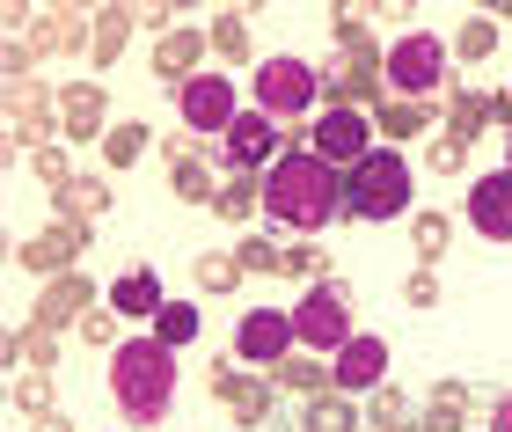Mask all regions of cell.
<instances>
[{
	"instance_id": "cell-1",
	"label": "cell",
	"mask_w": 512,
	"mask_h": 432,
	"mask_svg": "<svg viewBox=\"0 0 512 432\" xmlns=\"http://www.w3.org/2000/svg\"><path fill=\"white\" fill-rule=\"evenodd\" d=\"M264 213L278 227H293V235H322L330 220H352L344 213V176L330 162H315V154H278L264 169Z\"/></svg>"
},
{
	"instance_id": "cell-2",
	"label": "cell",
	"mask_w": 512,
	"mask_h": 432,
	"mask_svg": "<svg viewBox=\"0 0 512 432\" xmlns=\"http://www.w3.org/2000/svg\"><path fill=\"white\" fill-rule=\"evenodd\" d=\"M110 403H118V418L132 432H154L176 411V345H161L154 330L125 337V345L110 352Z\"/></svg>"
},
{
	"instance_id": "cell-3",
	"label": "cell",
	"mask_w": 512,
	"mask_h": 432,
	"mask_svg": "<svg viewBox=\"0 0 512 432\" xmlns=\"http://www.w3.org/2000/svg\"><path fill=\"white\" fill-rule=\"evenodd\" d=\"M344 213L352 220H403L410 213V162L395 147H374L344 169Z\"/></svg>"
},
{
	"instance_id": "cell-4",
	"label": "cell",
	"mask_w": 512,
	"mask_h": 432,
	"mask_svg": "<svg viewBox=\"0 0 512 432\" xmlns=\"http://www.w3.org/2000/svg\"><path fill=\"white\" fill-rule=\"evenodd\" d=\"M315 88L330 110H374L388 103V52H330L315 66Z\"/></svg>"
},
{
	"instance_id": "cell-5",
	"label": "cell",
	"mask_w": 512,
	"mask_h": 432,
	"mask_svg": "<svg viewBox=\"0 0 512 432\" xmlns=\"http://www.w3.org/2000/svg\"><path fill=\"white\" fill-rule=\"evenodd\" d=\"M293 337H300V345H308V352H344V345H352V286H308V293H300V308H293Z\"/></svg>"
},
{
	"instance_id": "cell-6",
	"label": "cell",
	"mask_w": 512,
	"mask_h": 432,
	"mask_svg": "<svg viewBox=\"0 0 512 432\" xmlns=\"http://www.w3.org/2000/svg\"><path fill=\"white\" fill-rule=\"evenodd\" d=\"M439 88H447V44H439L432 30L395 37V52H388V96H403V103H432Z\"/></svg>"
},
{
	"instance_id": "cell-7",
	"label": "cell",
	"mask_w": 512,
	"mask_h": 432,
	"mask_svg": "<svg viewBox=\"0 0 512 432\" xmlns=\"http://www.w3.org/2000/svg\"><path fill=\"white\" fill-rule=\"evenodd\" d=\"M308 103H322V88H315V66H308V59L278 52V59L256 66V110H264V118L300 125V110H308Z\"/></svg>"
},
{
	"instance_id": "cell-8",
	"label": "cell",
	"mask_w": 512,
	"mask_h": 432,
	"mask_svg": "<svg viewBox=\"0 0 512 432\" xmlns=\"http://www.w3.org/2000/svg\"><path fill=\"white\" fill-rule=\"evenodd\" d=\"M205 389H213V403H220L242 432H264V425L278 418V381H271V374H242V367H227V359H213Z\"/></svg>"
},
{
	"instance_id": "cell-9",
	"label": "cell",
	"mask_w": 512,
	"mask_h": 432,
	"mask_svg": "<svg viewBox=\"0 0 512 432\" xmlns=\"http://www.w3.org/2000/svg\"><path fill=\"white\" fill-rule=\"evenodd\" d=\"M205 162L227 169V176H264L278 162V118H264V110H242L235 125H227V140L205 147Z\"/></svg>"
},
{
	"instance_id": "cell-10",
	"label": "cell",
	"mask_w": 512,
	"mask_h": 432,
	"mask_svg": "<svg viewBox=\"0 0 512 432\" xmlns=\"http://www.w3.org/2000/svg\"><path fill=\"white\" fill-rule=\"evenodd\" d=\"M52 140H66L59 132V96L44 81H15L8 88V154H37Z\"/></svg>"
},
{
	"instance_id": "cell-11",
	"label": "cell",
	"mask_w": 512,
	"mask_h": 432,
	"mask_svg": "<svg viewBox=\"0 0 512 432\" xmlns=\"http://www.w3.org/2000/svg\"><path fill=\"white\" fill-rule=\"evenodd\" d=\"M374 147L381 140H374V118H366V110H322L315 132H308V154H315V162H330L337 176L352 169V162H366Z\"/></svg>"
},
{
	"instance_id": "cell-12",
	"label": "cell",
	"mask_w": 512,
	"mask_h": 432,
	"mask_svg": "<svg viewBox=\"0 0 512 432\" xmlns=\"http://www.w3.org/2000/svg\"><path fill=\"white\" fill-rule=\"evenodd\" d=\"M176 118H183V132H213V140H227V125L242 118L235 81H227V74H198V81H183V88H176Z\"/></svg>"
},
{
	"instance_id": "cell-13",
	"label": "cell",
	"mask_w": 512,
	"mask_h": 432,
	"mask_svg": "<svg viewBox=\"0 0 512 432\" xmlns=\"http://www.w3.org/2000/svg\"><path fill=\"white\" fill-rule=\"evenodd\" d=\"M96 249V227H44V235L30 242H15V264L22 271H37V279H66V271H81V257Z\"/></svg>"
},
{
	"instance_id": "cell-14",
	"label": "cell",
	"mask_w": 512,
	"mask_h": 432,
	"mask_svg": "<svg viewBox=\"0 0 512 432\" xmlns=\"http://www.w3.org/2000/svg\"><path fill=\"white\" fill-rule=\"evenodd\" d=\"M286 352H300V337H293V315H278V308H249L242 315V330H235V359L256 374H271Z\"/></svg>"
},
{
	"instance_id": "cell-15",
	"label": "cell",
	"mask_w": 512,
	"mask_h": 432,
	"mask_svg": "<svg viewBox=\"0 0 512 432\" xmlns=\"http://www.w3.org/2000/svg\"><path fill=\"white\" fill-rule=\"evenodd\" d=\"M96 44V8H37L30 15V52L37 59H74Z\"/></svg>"
},
{
	"instance_id": "cell-16",
	"label": "cell",
	"mask_w": 512,
	"mask_h": 432,
	"mask_svg": "<svg viewBox=\"0 0 512 432\" xmlns=\"http://www.w3.org/2000/svg\"><path fill=\"white\" fill-rule=\"evenodd\" d=\"M103 293L88 271H66V279H44V301L30 308V323H52V330H81V315H96Z\"/></svg>"
},
{
	"instance_id": "cell-17",
	"label": "cell",
	"mask_w": 512,
	"mask_h": 432,
	"mask_svg": "<svg viewBox=\"0 0 512 432\" xmlns=\"http://www.w3.org/2000/svg\"><path fill=\"white\" fill-rule=\"evenodd\" d=\"M381 381H388V345H381L374 330H359L352 345L330 359V389H344V396H374Z\"/></svg>"
},
{
	"instance_id": "cell-18",
	"label": "cell",
	"mask_w": 512,
	"mask_h": 432,
	"mask_svg": "<svg viewBox=\"0 0 512 432\" xmlns=\"http://www.w3.org/2000/svg\"><path fill=\"white\" fill-rule=\"evenodd\" d=\"M59 132H66V140H96L103 147V132H110V88L103 81H66L59 88Z\"/></svg>"
},
{
	"instance_id": "cell-19",
	"label": "cell",
	"mask_w": 512,
	"mask_h": 432,
	"mask_svg": "<svg viewBox=\"0 0 512 432\" xmlns=\"http://www.w3.org/2000/svg\"><path fill=\"white\" fill-rule=\"evenodd\" d=\"M469 227L483 242H512V169H491L469 184Z\"/></svg>"
},
{
	"instance_id": "cell-20",
	"label": "cell",
	"mask_w": 512,
	"mask_h": 432,
	"mask_svg": "<svg viewBox=\"0 0 512 432\" xmlns=\"http://www.w3.org/2000/svg\"><path fill=\"white\" fill-rule=\"evenodd\" d=\"M205 52H213V44H205V30H191V22H176L169 37H154V81H169V88H183V81H198L205 74Z\"/></svg>"
},
{
	"instance_id": "cell-21",
	"label": "cell",
	"mask_w": 512,
	"mask_h": 432,
	"mask_svg": "<svg viewBox=\"0 0 512 432\" xmlns=\"http://www.w3.org/2000/svg\"><path fill=\"white\" fill-rule=\"evenodd\" d=\"M161 308H169V293H161V271H154V264L110 279V315H125V323H154Z\"/></svg>"
},
{
	"instance_id": "cell-22",
	"label": "cell",
	"mask_w": 512,
	"mask_h": 432,
	"mask_svg": "<svg viewBox=\"0 0 512 432\" xmlns=\"http://www.w3.org/2000/svg\"><path fill=\"white\" fill-rule=\"evenodd\" d=\"M52 213L66 227H103L110 220V184H103V176H74L66 191H52Z\"/></svg>"
},
{
	"instance_id": "cell-23",
	"label": "cell",
	"mask_w": 512,
	"mask_h": 432,
	"mask_svg": "<svg viewBox=\"0 0 512 432\" xmlns=\"http://www.w3.org/2000/svg\"><path fill=\"white\" fill-rule=\"evenodd\" d=\"M8 367L52 374V367H59V330H52V323H15V330H8Z\"/></svg>"
},
{
	"instance_id": "cell-24",
	"label": "cell",
	"mask_w": 512,
	"mask_h": 432,
	"mask_svg": "<svg viewBox=\"0 0 512 432\" xmlns=\"http://www.w3.org/2000/svg\"><path fill=\"white\" fill-rule=\"evenodd\" d=\"M374 118V140H417V132H432L439 125V103H403V96H388L366 110Z\"/></svg>"
},
{
	"instance_id": "cell-25",
	"label": "cell",
	"mask_w": 512,
	"mask_h": 432,
	"mask_svg": "<svg viewBox=\"0 0 512 432\" xmlns=\"http://www.w3.org/2000/svg\"><path fill=\"white\" fill-rule=\"evenodd\" d=\"M205 44L220 52V66H249V52H256V44H249V15L242 8H220L213 22H205Z\"/></svg>"
},
{
	"instance_id": "cell-26",
	"label": "cell",
	"mask_w": 512,
	"mask_h": 432,
	"mask_svg": "<svg viewBox=\"0 0 512 432\" xmlns=\"http://www.w3.org/2000/svg\"><path fill=\"white\" fill-rule=\"evenodd\" d=\"M132 30H139V8H96V44H88V59L118 66V52L132 44Z\"/></svg>"
},
{
	"instance_id": "cell-27",
	"label": "cell",
	"mask_w": 512,
	"mask_h": 432,
	"mask_svg": "<svg viewBox=\"0 0 512 432\" xmlns=\"http://www.w3.org/2000/svg\"><path fill=\"white\" fill-rule=\"evenodd\" d=\"M300 432H359V403L344 389H322V396H308V411H300Z\"/></svg>"
},
{
	"instance_id": "cell-28",
	"label": "cell",
	"mask_w": 512,
	"mask_h": 432,
	"mask_svg": "<svg viewBox=\"0 0 512 432\" xmlns=\"http://www.w3.org/2000/svg\"><path fill=\"white\" fill-rule=\"evenodd\" d=\"M271 381H278V396H322V389H330V367H322L315 352H286L271 367Z\"/></svg>"
},
{
	"instance_id": "cell-29",
	"label": "cell",
	"mask_w": 512,
	"mask_h": 432,
	"mask_svg": "<svg viewBox=\"0 0 512 432\" xmlns=\"http://www.w3.org/2000/svg\"><path fill=\"white\" fill-rule=\"evenodd\" d=\"M191 279H198V293H220V301H227V293H235V286L249 279V271H242L235 249H205V257L191 264Z\"/></svg>"
},
{
	"instance_id": "cell-30",
	"label": "cell",
	"mask_w": 512,
	"mask_h": 432,
	"mask_svg": "<svg viewBox=\"0 0 512 432\" xmlns=\"http://www.w3.org/2000/svg\"><path fill=\"white\" fill-rule=\"evenodd\" d=\"M147 147H154V132L139 125V118H118V125L103 132V162H110V169H132V162H147Z\"/></svg>"
},
{
	"instance_id": "cell-31",
	"label": "cell",
	"mask_w": 512,
	"mask_h": 432,
	"mask_svg": "<svg viewBox=\"0 0 512 432\" xmlns=\"http://www.w3.org/2000/svg\"><path fill=\"white\" fill-rule=\"evenodd\" d=\"M439 132H454V140H483V96H476V88L469 81H454V96H447V125H439Z\"/></svg>"
},
{
	"instance_id": "cell-32",
	"label": "cell",
	"mask_w": 512,
	"mask_h": 432,
	"mask_svg": "<svg viewBox=\"0 0 512 432\" xmlns=\"http://www.w3.org/2000/svg\"><path fill=\"white\" fill-rule=\"evenodd\" d=\"M169 184H176L183 206H220V169L213 162H183V169H169Z\"/></svg>"
},
{
	"instance_id": "cell-33",
	"label": "cell",
	"mask_w": 512,
	"mask_h": 432,
	"mask_svg": "<svg viewBox=\"0 0 512 432\" xmlns=\"http://www.w3.org/2000/svg\"><path fill=\"white\" fill-rule=\"evenodd\" d=\"M213 213L220 220H256V213H264V176H227Z\"/></svg>"
},
{
	"instance_id": "cell-34",
	"label": "cell",
	"mask_w": 512,
	"mask_h": 432,
	"mask_svg": "<svg viewBox=\"0 0 512 432\" xmlns=\"http://www.w3.org/2000/svg\"><path fill=\"white\" fill-rule=\"evenodd\" d=\"M410 249H417L425 264H439V257L454 249V220H447V213H410Z\"/></svg>"
},
{
	"instance_id": "cell-35",
	"label": "cell",
	"mask_w": 512,
	"mask_h": 432,
	"mask_svg": "<svg viewBox=\"0 0 512 432\" xmlns=\"http://www.w3.org/2000/svg\"><path fill=\"white\" fill-rule=\"evenodd\" d=\"M491 52H498V22H491V15H469V22L454 30V59H461V66H483Z\"/></svg>"
},
{
	"instance_id": "cell-36",
	"label": "cell",
	"mask_w": 512,
	"mask_h": 432,
	"mask_svg": "<svg viewBox=\"0 0 512 432\" xmlns=\"http://www.w3.org/2000/svg\"><path fill=\"white\" fill-rule=\"evenodd\" d=\"M330 52H381V44H374V22L352 15V8H330Z\"/></svg>"
},
{
	"instance_id": "cell-37",
	"label": "cell",
	"mask_w": 512,
	"mask_h": 432,
	"mask_svg": "<svg viewBox=\"0 0 512 432\" xmlns=\"http://www.w3.org/2000/svg\"><path fill=\"white\" fill-rule=\"evenodd\" d=\"M235 257H242L249 279H286V249H278V235H249Z\"/></svg>"
},
{
	"instance_id": "cell-38",
	"label": "cell",
	"mask_w": 512,
	"mask_h": 432,
	"mask_svg": "<svg viewBox=\"0 0 512 432\" xmlns=\"http://www.w3.org/2000/svg\"><path fill=\"white\" fill-rule=\"evenodd\" d=\"M147 330L161 337V345H191V337H198V308H191V301H169Z\"/></svg>"
},
{
	"instance_id": "cell-39",
	"label": "cell",
	"mask_w": 512,
	"mask_h": 432,
	"mask_svg": "<svg viewBox=\"0 0 512 432\" xmlns=\"http://www.w3.org/2000/svg\"><path fill=\"white\" fill-rule=\"evenodd\" d=\"M286 279H308V286H330V257L315 242H293L286 249Z\"/></svg>"
},
{
	"instance_id": "cell-40",
	"label": "cell",
	"mask_w": 512,
	"mask_h": 432,
	"mask_svg": "<svg viewBox=\"0 0 512 432\" xmlns=\"http://www.w3.org/2000/svg\"><path fill=\"white\" fill-rule=\"evenodd\" d=\"M30 169H37V184L44 191H66V184H74V162H66V147L52 140V147H37L30 154Z\"/></svg>"
},
{
	"instance_id": "cell-41",
	"label": "cell",
	"mask_w": 512,
	"mask_h": 432,
	"mask_svg": "<svg viewBox=\"0 0 512 432\" xmlns=\"http://www.w3.org/2000/svg\"><path fill=\"white\" fill-rule=\"evenodd\" d=\"M125 315H110V308H96V315H81V345H96V352H118L125 345Z\"/></svg>"
},
{
	"instance_id": "cell-42",
	"label": "cell",
	"mask_w": 512,
	"mask_h": 432,
	"mask_svg": "<svg viewBox=\"0 0 512 432\" xmlns=\"http://www.w3.org/2000/svg\"><path fill=\"white\" fill-rule=\"evenodd\" d=\"M15 411H22V418H44V411H52V374H15Z\"/></svg>"
},
{
	"instance_id": "cell-43",
	"label": "cell",
	"mask_w": 512,
	"mask_h": 432,
	"mask_svg": "<svg viewBox=\"0 0 512 432\" xmlns=\"http://www.w3.org/2000/svg\"><path fill=\"white\" fill-rule=\"evenodd\" d=\"M425 162H432L439 176H461V169H469V140H454V132H439V140H432V154H425Z\"/></svg>"
},
{
	"instance_id": "cell-44",
	"label": "cell",
	"mask_w": 512,
	"mask_h": 432,
	"mask_svg": "<svg viewBox=\"0 0 512 432\" xmlns=\"http://www.w3.org/2000/svg\"><path fill=\"white\" fill-rule=\"evenodd\" d=\"M0 74H8V88H15V81H37V52H30V37H8V52H0Z\"/></svg>"
},
{
	"instance_id": "cell-45",
	"label": "cell",
	"mask_w": 512,
	"mask_h": 432,
	"mask_svg": "<svg viewBox=\"0 0 512 432\" xmlns=\"http://www.w3.org/2000/svg\"><path fill=\"white\" fill-rule=\"evenodd\" d=\"M469 403H476V396L461 389V381H439V389L425 396V411H439V418H469Z\"/></svg>"
},
{
	"instance_id": "cell-46",
	"label": "cell",
	"mask_w": 512,
	"mask_h": 432,
	"mask_svg": "<svg viewBox=\"0 0 512 432\" xmlns=\"http://www.w3.org/2000/svg\"><path fill=\"white\" fill-rule=\"evenodd\" d=\"M403 301H410V308H439V271H432V264H417L410 279H403Z\"/></svg>"
},
{
	"instance_id": "cell-47",
	"label": "cell",
	"mask_w": 512,
	"mask_h": 432,
	"mask_svg": "<svg viewBox=\"0 0 512 432\" xmlns=\"http://www.w3.org/2000/svg\"><path fill=\"white\" fill-rule=\"evenodd\" d=\"M483 132H512V88H491V96H483Z\"/></svg>"
},
{
	"instance_id": "cell-48",
	"label": "cell",
	"mask_w": 512,
	"mask_h": 432,
	"mask_svg": "<svg viewBox=\"0 0 512 432\" xmlns=\"http://www.w3.org/2000/svg\"><path fill=\"white\" fill-rule=\"evenodd\" d=\"M30 432H74V418H59V411H44V418H30Z\"/></svg>"
},
{
	"instance_id": "cell-49",
	"label": "cell",
	"mask_w": 512,
	"mask_h": 432,
	"mask_svg": "<svg viewBox=\"0 0 512 432\" xmlns=\"http://www.w3.org/2000/svg\"><path fill=\"white\" fill-rule=\"evenodd\" d=\"M417 432H461V418H439V411H425V418H417Z\"/></svg>"
},
{
	"instance_id": "cell-50",
	"label": "cell",
	"mask_w": 512,
	"mask_h": 432,
	"mask_svg": "<svg viewBox=\"0 0 512 432\" xmlns=\"http://www.w3.org/2000/svg\"><path fill=\"white\" fill-rule=\"evenodd\" d=\"M491 432H512V396L498 403V418H491Z\"/></svg>"
},
{
	"instance_id": "cell-51",
	"label": "cell",
	"mask_w": 512,
	"mask_h": 432,
	"mask_svg": "<svg viewBox=\"0 0 512 432\" xmlns=\"http://www.w3.org/2000/svg\"><path fill=\"white\" fill-rule=\"evenodd\" d=\"M491 22H512V0H498V8H491Z\"/></svg>"
},
{
	"instance_id": "cell-52",
	"label": "cell",
	"mask_w": 512,
	"mask_h": 432,
	"mask_svg": "<svg viewBox=\"0 0 512 432\" xmlns=\"http://www.w3.org/2000/svg\"><path fill=\"white\" fill-rule=\"evenodd\" d=\"M505 169H512V132H505Z\"/></svg>"
}]
</instances>
